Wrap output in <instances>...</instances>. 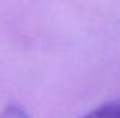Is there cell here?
<instances>
[{
    "mask_svg": "<svg viewBox=\"0 0 120 118\" xmlns=\"http://www.w3.org/2000/svg\"><path fill=\"white\" fill-rule=\"evenodd\" d=\"M82 118H120V104L117 100L103 103L102 106L96 108Z\"/></svg>",
    "mask_w": 120,
    "mask_h": 118,
    "instance_id": "1",
    "label": "cell"
},
{
    "mask_svg": "<svg viewBox=\"0 0 120 118\" xmlns=\"http://www.w3.org/2000/svg\"><path fill=\"white\" fill-rule=\"evenodd\" d=\"M0 118H29L27 114L21 109L18 104H9L2 114H0Z\"/></svg>",
    "mask_w": 120,
    "mask_h": 118,
    "instance_id": "2",
    "label": "cell"
}]
</instances>
